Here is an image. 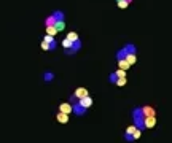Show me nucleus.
Instances as JSON below:
<instances>
[{
	"instance_id": "1",
	"label": "nucleus",
	"mask_w": 172,
	"mask_h": 143,
	"mask_svg": "<svg viewBox=\"0 0 172 143\" xmlns=\"http://www.w3.org/2000/svg\"><path fill=\"white\" fill-rule=\"evenodd\" d=\"M132 122L136 124V127L140 130H145V114H143V108L142 107H136L132 110Z\"/></svg>"
},
{
	"instance_id": "2",
	"label": "nucleus",
	"mask_w": 172,
	"mask_h": 143,
	"mask_svg": "<svg viewBox=\"0 0 172 143\" xmlns=\"http://www.w3.org/2000/svg\"><path fill=\"white\" fill-rule=\"evenodd\" d=\"M124 50H126V59H128V62L131 64V65H134L137 62V48H136V45L134 43H126L123 46Z\"/></svg>"
},
{
	"instance_id": "3",
	"label": "nucleus",
	"mask_w": 172,
	"mask_h": 143,
	"mask_svg": "<svg viewBox=\"0 0 172 143\" xmlns=\"http://www.w3.org/2000/svg\"><path fill=\"white\" fill-rule=\"evenodd\" d=\"M136 130H137V127H136V124H134V122L126 129V132H124L123 137H124V140H126L128 143H132L134 140H136V138H134V132H136Z\"/></svg>"
},
{
	"instance_id": "4",
	"label": "nucleus",
	"mask_w": 172,
	"mask_h": 143,
	"mask_svg": "<svg viewBox=\"0 0 172 143\" xmlns=\"http://www.w3.org/2000/svg\"><path fill=\"white\" fill-rule=\"evenodd\" d=\"M81 46H83L81 40L73 42V46L70 48V50H65V54H67V56H73V54H76V53H78V51L81 50Z\"/></svg>"
},
{
	"instance_id": "5",
	"label": "nucleus",
	"mask_w": 172,
	"mask_h": 143,
	"mask_svg": "<svg viewBox=\"0 0 172 143\" xmlns=\"http://www.w3.org/2000/svg\"><path fill=\"white\" fill-rule=\"evenodd\" d=\"M86 111H88V110H86V108L83 107V105H81L80 102L73 103V114H75V116H84Z\"/></svg>"
},
{
	"instance_id": "6",
	"label": "nucleus",
	"mask_w": 172,
	"mask_h": 143,
	"mask_svg": "<svg viewBox=\"0 0 172 143\" xmlns=\"http://www.w3.org/2000/svg\"><path fill=\"white\" fill-rule=\"evenodd\" d=\"M43 42H46L48 45H50V51H54L56 48H57V42H56V38L53 37V35H45L43 37Z\"/></svg>"
},
{
	"instance_id": "7",
	"label": "nucleus",
	"mask_w": 172,
	"mask_h": 143,
	"mask_svg": "<svg viewBox=\"0 0 172 143\" xmlns=\"http://www.w3.org/2000/svg\"><path fill=\"white\" fill-rule=\"evenodd\" d=\"M59 111H62V113H73V105L70 103V102H67V103H61L59 105Z\"/></svg>"
},
{
	"instance_id": "8",
	"label": "nucleus",
	"mask_w": 172,
	"mask_h": 143,
	"mask_svg": "<svg viewBox=\"0 0 172 143\" xmlns=\"http://www.w3.org/2000/svg\"><path fill=\"white\" fill-rule=\"evenodd\" d=\"M73 94L76 95V99H78V100L83 99V97H86V95H89V92H88V89H86V88H76Z\"/></svg>"
},
{
	"instance_id": "9",
	"label": "nucleus",
	"mask_w": 172,
	"mask_h": 143,
	"mask_svg": "<svg viewBox=\"0 0 172 143\" xmlns=\"http://www.w3.org/2000/svg\"><path fill=\"white\" fill-rule=\"evenodd\" d=\"M78 102L83 105V107H84L86 110H88V108H91V105H92V97H91V95H86V97L80 99Z\"/></svg>"
},
{
	"instance_id": "10",
	"label": "nucleus",
	"mask_w": 172,
	"mask_h": 143,
	"mask_svg": "<svg viewBox=\"0 0 172 143\" xmlns=\"http://www.w3.org/2000/svg\"><path fill=\"white\" fill-rule=\"evenodd\" d=\"M53 80H54V72H51V70L43 72V81L45 83H51Z\"/></svg>"
},
{
	"instance_id": "11",
	"label": "nucleus",
	"mask_w": 172,
	"mask_h": 143,
	"mask_svg": "<svg viewBox=\"0 0 172 143\" xmlns=\"http://www.w3.org/2000/svg\"><path fill=\"white\" fill-rule=\"evenodd\" d=\"M51 14L56 18V22H57V21H64V19H65V13L61 11V10H54Z\"/></svg>"
},
{
	"instance_id": "12",
	"label": "nucleus",
	"mask_w": 172,
	"mask_h": 143,
	"mask_svg": "<svg viewBox=\"0 0 172 143\" xmlns=\"http://www.w3.org/2000/svg\"><path fill=\"white\" fill-rule=\"evenodd\" d=\"M117 64H118V69H121V70H128L129 67H131V64L128 62V59H120V61H117Z\"/></svg>"
},
{
	"instance_id": "13",
	"label": "nucleus",
	"mask_w": 172,
	"mask_h": 143,
	"mask_svg": "<svg viewBox=\"0 0 172 143\" xmlns=\"http://www.w3.org/2000/svg\"><path fill=\"white\" fill-rule=\"evenodd\" d=\"M155 124H156V118H155V116H148V118H145V127H147V129L155 127Z\"/></svg>"
},
{
	"instance_id": "14",
	"label": "nucleus",
	"mask_w": 172,
	"mask_h": 143,
	"mask_svg": "<svg viewBox=\"0 0 172 143\" xmlns=\"http://www.w3.org/2000/svg\"><path fill=\"white\" fill-rule=\"evenodd\" d=\"M57 121H59V122H62V124H65V122H69V114H67V113H62V111H59V113H57Z\"/></svg>"
},
{
	"instance_id": "15",
	"label": "nucleus",
	"mask_w": 172,
	"mask_h": 143,
	"mask_svg": "<svg viewBox=\"0 0 172 143\" xmlns=\"http://www.w3.org/2000/svg\"><path fill=\"white\" fill-rule=\"evenodd\" d=\"M45 26H46V27H50V26H56V18H54L53 14L46 16V18H45Z\"/></svg>"
},
{
	"instance_id": "16",
	"label": "nucleus",
	"mask_w": 172,
	"mask_h": 143,
	"mask_svg": "<svg viewBox=\"0 0 172 143\" xmlns=\"http://www.w3.org/2000/svg\"><path fill=\"white\" fill-rule=\"evenodd\" d=\"M126 50L124 48H121V50H118L117 51V54H115V57H117V61H120V59H126Z\"/></svg>"
},
{
	"instance_id": "17",
	"label": "nucleus",
	"mask_w": 172,
	"mask_h": 143,
	"mask_svg": "<svg viewBox=\"0 0 172 143\" xmlns=\"http://www.w3.org/2000/svg\"><path fill=\"white\" fill-rule=\"evenodd\" d=\"M142 108H143V114H145V118L155 116V108H151V107H142Z\"/></svg>"
},
{
	"instance_id": "18",
	"label": "nucleus",
	"mask_w": 172,
	"mask_h": 143,
	"mask_svg": "<svg viewBox=\"0 0 172 143\" xmlns=\"http://www.w3.org/2000/svg\"><path fill=\"white\" fill-rule=\"evenodd\" d=\"M118 78H120V76L117 75V72H112V73L109 75V83L115 84V83H117V81H118Z\"/></svg>"
},
{
	"instance_id": "19",
	"label": "nucleus",
	"mask_w": 172,
	"mask_h": 143,
	"mask_svg": "<svg viewBox=\"0 0 172 143\" xmlns=\"http://www.w3.org/2000/svg\"><path fill=\"white\" fill-rule=\"evenodd\" d=\"M57 32H59V30L56 29V26H50V27H46V34H48V35H53V37H54Z\"/></svg>"
},
{
	"instance_id": "20",
	"label": "nucleus",
	"mask_w": 172,
	"mask_h": 143,
	"mask_svg": "<svg viewBox=\"0 0 172 143\" xmlns=\"http://www.w3.org/2000/svg\"><path fill=\"white\" fill-rule=\"evenodd\" d=\"M65 38H69L70 42H78V40H80V38H78V35H76L75 32H69V34H67V37H65Z\"/></svg>"
},
{
	"instance_id": "21",
	"label": "nucleus",
	"mask_w": 172,
	"mask_h": 143,
	"mask_svg": "<svg viewBox=\"0 0 172 143\" xmlns=\"http://www.w3.org/2000/svg\"><path fill=\"white\" fill-rule=\"evenodd\" d=\"M62 46L65 48V50H70V48L73 46V42H70L69 38H64V40H62Z\"/></svg>"
},
{
	"instance_id": "22",
	"label": "nucleus",
	"mask_w": 172,
	"mask_h": 143,
	"mask_svg": "<svg viewBox=\"0 0 172 143\" xmlns=\"http://www.w3.org/2000/svg\"><path fill=\"white\" fill-rule=\"evenodd\" d=\"M117 3H118V6H120L121 10H124V8L129 6V2H128V0H120V2H117Z\"/></svg>"
},
{
	"instance_id": "23",
	"label": "nucleus",
	"mask_w": 172,
	"mask_h": 143,
	"mask_svg": "<svg viewBox=\"0 0 172 143\" xmlns=\"http://www.w3.org/2000/svg\"><path fill=\"white\" fill-rule=\"evenodd\" d=\"M56 29H57L59 32H62L64 29H65V22H64V21H57V22H56Z\"/></svg>"
},
{
	"instance_id": "24",
	"label": "nucleus",
	"mask_w": 172,
	"mask_h": 143,
	"mask_svg": "<svg viewBox=\"0 0 172 143\" xmlns=\"http://www.w3.org/2000/svg\"><path fill=\"white\" fill-rule=\"evenodd\" d=\"M126 83H128V80H126V78H118V81L115 83V84H117V86H124Z\"/></svg>"
},
{
	"instance_id": "25",
	"label": "nucleus",
	"mask_w": 172,
	"mask_h": 143,
	"mask_svg": "<svg viewBox=\"0 0 172 143\" xmlns=\"http://www.w3.org/2000/svg\"><path fill=\"white\" fill-rule=\"evenodd\" d=\"M117 75L120 76V78H126V70H121V69H118V70H117Z\"/></svg>"
},
{
	"instance_id": "26",
	"label": "nucleus",
	"mask_w": 172,
	"mask_h": 143,
	"mask_svg": "<svg viewBox=\"0 0 172 143\" xmlns=\"http://www.w3.org/2000/svg\"><path fill=\"white\" fill-rule=\"evenodd\" d=\"M42 50L43 51H50V45H48L46 42H42Z\"/></svg>"
},
{
	"instance_id": "27",
	"label": "nucleus",
	"mask_w": 172,
	"mask_h": 143,
	"mask_svg": "<svg viewBox=\"0 0 172 143\" xmlns=\"http://www.w3.org/2000/svg\"><path fill=\"white\" fill-rule=\"evenodd\" d=\"M140 133H142V130H140V129H137L136 132H134V138H136V140H137V138L140 137Z\"/></svg>"
},
{
	"instance_id": "28",
	"label": "nucleus",
	"mask_w": 172,
	"mask_h": 143,
	"mask_svg": "<svg viewBox=\"0 0 172 143\" xmlns=\"http://www.w3.org/2000/svg\"><path fill=\"white\" fill-rule=\"evenodd\" d=\"M117 2H120V0H117ZM128 2H129V3H131V2H132V0H128Z\"/></svg>"
}]
</instances>
